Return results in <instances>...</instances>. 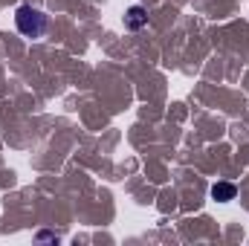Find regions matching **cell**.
I'll use <instances>...</instances> for the list:
<instances>
[{
    "mask_svg": "<svg viewBox=\"0 0 249 246\" xmlns=\"http://www.w3.org/2000/svg\"><path fill=\"white\" fill-rule=\"evenodd\" d=\"M15 26H18V32L20 35H26V38H41L44 32H47V15L41 12V9H35V6H18V12H15Z\"/></svg>",
    "mask_w": 249,
    "mask_h": 246,
    "instance_id": "6da1fadb",
    "label": "cell"
},
{
    "mask_svg": "<svg viewBox=\"0 0 249 246\" xmlns=\"http://www.w3.org/2000/svg\"><path fill=\"white\" fill-rule=\"evenodd\" d=\"M148 23V12L142 9V6H130L127 12H124V26L127 29H142Z\"/></svg>",
    "mask_w": 249,
    "mask_h": 246,
    "instance_id": "7a4b0ae2",
    "label": "cell"
},
{
    "mask_svg": "<svg viewBox=\"0 0 249 246\" xmlns=\"http://www.w3.org/2000/svg\"><path fill=\"white\" fill-rule=\"evenodd\" d=\"M235 194H238V188L232 183H214V188H212V197L217 203H229V200H235Z\"/></svg>",
    "mask_w": 249,
    "mask_h": 246,
    "instance_id": "3957f363",
    "label": "cell"
}]
</instances>
